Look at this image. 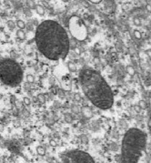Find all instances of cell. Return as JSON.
I'll return each instance as SVG.
<instances>
[{
	"instance_id": "obj_5",
	"label": "cell",
	"mask_w": 151,
	"mask_h": 163,
	"mask_svg": "<svg viewBox=\"0 0 151 163\" xmlns=\"http://www.w3.org/2000/svg\"><path fill=\"white\" fill-rule=\"evenodd\" d=\"M62 163H96L91 155L81 150H67L60 152Z\"/></svg>"
},
{
	"instance_id": "obj_11",
	"label": "cell",
	"mask_w": 151,
	"mask_h": 163,
	"mask_svg": "<svg viewBox=\"0 0 151 163\" xmlns=\"http://www.w3.org/2000/svg\"><path fill=\"white\" fill-rule=\"evenodd\" d=\"M134 24H135L136 26H140V25H141V21H140V19L136 17L135 19H134Z\"/></svg>"
},
{
	"instance_id": "obj_14",
	"label": "cell",
	"mask_w": 151,
	"mask_h": 163,
	"mask_svg": "<svg viewBox=\"0 0 151 163\" xmlns=\"http://www.w3.org/2000/svg\"><path fill=\"white\" fill-rule=\"evenodd\" d=\"M17 36H18L20 38H23V37H24V32L18 31V32H17Z\"/></svg>"
},
{
	"instance_id": "obj_2",
	"label": "cell",
	"mask_w": 151,
	"mask_h": 163,
	"mask_svg": "<svg viewBox=\"0 0 151 163\" xmlns=\"http://www.w3.org/2000/svg\"><path fill=\"white\" fill-rule=\"evenodd\" d=\"M78 81L83 93L96 108L106 110L113 106V92L99 72L90 68H82L78 73Z\"/></svg>"
},
{
	"instance_id": "obj_17",
	"label": "cell",
	"mask_w": 151,
	"mask_h": 163,
	"mask_svg": "<svg viewBox=\"0 0 151 163\" xmlns=\"http://www.w3.org/2000/svg\"><path fill=\"white\" fill-rule=\"evenodd\" d=\"M28 79V81H33V80H34V78H33L32 76H29Z\"/></svg>"
},
{
	"instance_id": "obj_18",
	"label": "cell",
	"mask_w": 151,
	"mask_h": 163,
	"mask_svg": "<svg viewBox=\"0 0 151 163\" xmlns=\"http://www.w3.org/2000/svg\"><path fill=\"white\" fill-rule=\"evenodd\" d=\"M50 144H51L52 146H54V147H56V142H55V141H53V140H51V141H50Z\"/></svg>"
},
{
	"instance_id": "obj_8",
	"label": "cell",
	"mask_w": 151,
	"mask_h": 163,
	"mask_svg": "<svg viewBox=\"0 0 151 163\" xmlns=\"http://www.w3.org/2000/svg\"><path fill=\"white\" fill-rule=\"evenodd\" d=\"M138 106L140 107V109H146V102L145 101V100H139V102H138Z\"/></svg>"
},
{
	"instance_id": "obj_13",
	"label": "cell",
	"mask_w": 151,
	"mask_h": 163,
	"mask_svg": "<svg viewBox=\"0 0 151 163\" xmlns=\"http://www.w3.org/2000/svg\"><path fill=\"white\" fill-rule=\"evenodd\" d=\"M89 2H90V3H92V4H100V3H101L100 0H90Z\"/></svg>"
},
{
	"instance_id": "obj_7",
	"label": "cell",
	"mask_w": 151,
	"mask_h": 163,
	"mask_svg": "<svg viewBox=\"0 0 151 163\" xmlns=\"http://www.w3.org/2000/svg\"><path fill=\"white\" fill-rule=\"evenodd\" d=\"M37 153L40 155V156H44L45 155V153H46V150H45V149L43 148V147H37Z\"/></svg>"
},
{
	"instance_id": "obj_4",
	"label": "cell",
	"mask_w": 151,
	"mask_h": 163,
	"mask_svg": "<svg viewBox=\"0 0 151 163\" xmlns=\"http://www.w3.org/2000/svg\"><path fill=\"white\" fill-rule=\"evenodd\" d=\"M24 77L21 66L16 60L4 58L0 60V80L8 87H17Z\"/></svg>"
},
{
	"instance_id": "obj_9",
	"label": "cell",
	"mask_w": 151,
	"mask_h": 163,
	"mask_svg": "<svg viewBox=\"0 0 151 163\" xmlns=\"http://www.w3.org/2000/svg\"><path fill=\"white\" fill-rule=\"evenodd\" d=\"M134 36H136V38H137V39H141L142 37V34L140 31H138V30H135L134 31Z\"/></svg>"
},
{
	"instance_id": "obj_10",
	"label": "cell",
	"mask_w": 151,
	"mask_h": 163,
	"mask_svg": "<svg viewBox=\"0 0 151 163\" xmlns=\"http://www.w3.org/2000/svg\"><path fill=\"white\" fill-rule=\"evenodd\" d=\"M17 26H18L20 28H24V27H25V26H26V24H25L23 21L18 20V21H17Z\"/></svg>"
},
{
	"instance_id": "obj_6",
	"label": "cell",
	"mask_w": 151,
	"mask_h": 163,
	"mask_svg": "<svg viewBox=\"0 0 151 163\" xmlns=\"http://www.w3.org/2000/svg\"><path fill=\"white\" fill-rule=\"evenodd\" d=\"M127 72H128L130 76H134V75L136 74V70H135V68H133L132 66H128V67H127Z\"/></svg>"
},
{
	"instance_id": "obj_16",
	"label": "cell",
	"mask_w": 151,
	"mask_h": 163,
	"mask_svg": "<svg viewBox=\"0 0 151 163\" xmlns=\"http://www.w3.org/2000/svg\"><path fill=\"white\" fill-rule=\"evenodd\" d=\"M146 10L147 12L151 13V5H146Z\"/></svg>"
},
{
	"instance_id": "obj_3",
	"label": "cell",
	"mask_w": 151,
	"mask_h": 163,
	"mask_svg": "<svg viewBox=\"0 0 151 163\" xmlns=\"http://www.w3.org/2000/svg\"><path fill=\"white\" fill-rule=\"evenodd\" d=\"M146 143V135L141 129L129 128L122 140L120 163H138Z\"/></svg>"
},
{
	"instance_id": "obj_15",
	"label": "cell",
	"mask_w": 151,
	"mask_h": 163,
	"mask_svg": "<svg viewBox=\"0 0 151 163\" xmlns=\"http://www.w3.org/2000/svg\"><path fill=\"white\" fill-rule=\"evenodd\" d=\"M146 55L148 56V58H151V49H147L146 51Z\"/></svg>"
},
{
	"instance_id": "obj_12",
	"label": "cell",
	"mask_w": 151,
	"mask_h": 163,
	"mask_svg": "<svg viewBox=\"0 0 151 163\" xmlns=\"http://www.w3.org/2000/svg\"><path fill=\"white\" fill-rule=\"evenodd\" d=\"M134 109L136 110V112H137V113H140V112H141V110H142L138 105H135V106H134Z\"/></svg>"
},
{
	"instance_id": "obj_1",
	"label": "cell",
	"mask_w": 151,
	"mask_h": 163,
	"mask_svg": "<svg viewBox=\"0 0 151 163\" xmlns=\"http://www.w3.org/2000/svg\"><path fill=\"white\" fill-rule=\"evenodd\" d=\"M36 44L46 58L57 61L68 54L69 38L65 28L58 22L47 19L41 22L36 30Z\"/></svg>"
},
{
	"instance_id": "obj_19",
	"label": "cell",
	"mask_w": 151,
	"mask_h": 163,
	"mask_svg": "<svg viewBox=\"0 0 151 163\" xmlns=\"http://www.w3.org/2000/svg\"><path fill=\"white\" fill-rule=\"evenodd\" d=\"M25 102H26L27 104H29V101H28V99H25Z\"/></svg>"
}]
</instances>
